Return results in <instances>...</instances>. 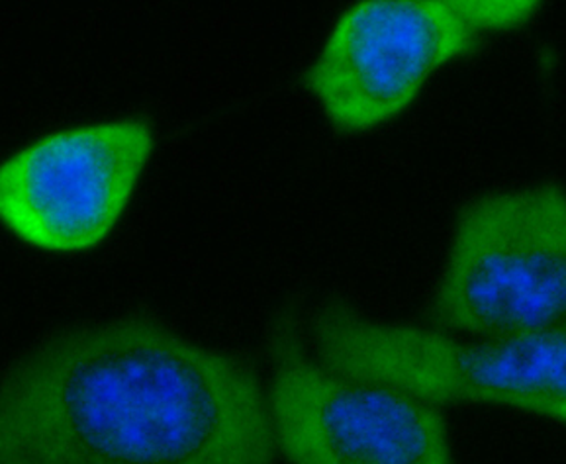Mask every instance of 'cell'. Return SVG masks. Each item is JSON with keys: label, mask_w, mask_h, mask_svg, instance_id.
Returning <instances> with one entry per match:
<instances>
[{"label": "cell", "mask_w": 566, "mask_h": 464, "mask_svg": "<svg viewBox=\"0 0 566 464\" xmlns=\"http://www.w3.org/2000/svg\"><path fill=\"white\" fill-rule=\"evenodd\" d=\"M276 455L255 375L149 319L55 337L2 384L4 464H265Z\"/></svg>", "instance_id": "cell-1"}, {"label": "cell", "mask_w": 566, "mask_h": 464, "mask_svg": "<svg viewBox=\"0 0 566 464\" xmlns=\"http://www.w3.org/2000/svg\"><path fill=\"white\" fill-rule=\"evenodd\" d=\"M327 367L431 404H482L566 425V326L510 336L453 337L375 321L334 304L314 326Z\"/></svg>", "instance_id": "cell-2"}, {"label": "cell", "mask_w": 566, "mask_h": 464, "mask_svg": "<svg viewBox=\"0 0 566 464\" xmlns=\"http://www.w3.org/2000/svg\"><path fill=\"white\" fill-rule=\"evenodd\" d=\"M439 327L471 337L566 326V190H494L457 215L433 296Z\"/></svg>", "instance_id": "cell-3"}, {"label": "cell", "mask_w": 566, "mask_h": 464, "mask_svg": "<svg viewBox=\"0 0 566 464\" xmlns=\"http://www.w3.org/2000/svg\"><path fill=\"white\" fill-rule=\"evenodd\" d=\"M276 451L298 464H446L455 458L438 404L310 359L289 326L266 394Z\"/></svg>", "instance_id": "cell-4"}, {"label": "cell", "mask_w": 566, "mask_h": 464, "mask_svg": "<svg viewBox=\"0 0 566 464\" xmlns=\"http://www.w3.org/2000/svg\"><path fill=\"white\" fill-rule=\"evenodd\" d=\"M155 149L139 118L91 122L35 138L0 169V218L18 241L81 255L108 240Z\"/></svg>", "instance_id": "cell-5"}, {"label": "cell", "mask_w": 566, "mask_h": 464, "mask_svg": "<svg viewBox=\"0 0 566 464\" xmlns=\"http://www.w3.org/2000/svg\"><path fill=\"white\" fill-rule=\"evenodd\" d=\"M476 45L479 32L441 0H357L310 63L306 88L335 129L365 134L402 116Z\"/></svg>", "instance_id": "cell-6"}, {"label": "cell", "mask_w": 566, "mask_h": 464, "mask_svg": "<svg viewBox=\"0 0 566 464\" xmlns=\"http://www.w3.org/2000/svg\"><path fill=\"white\" fill-rule=\"evenodd\" d=\"M481 32H512L525 27L539 10L543 0H441Z\"/></svg>", "instance_id": "cell-7"}]
</instances>
